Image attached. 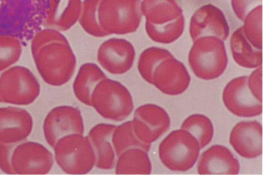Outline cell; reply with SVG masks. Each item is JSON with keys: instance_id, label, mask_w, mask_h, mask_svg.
Listing matches in <instances>:
<instances>
[{"instance_id": "cell-1", "label": "cell", "mask_w": 263, "mask_h": 175, "mask_svg": "<svg viewBox=\"0 0 263 175\" xmlns=\"http://www.w3.org/2000/svg\"><path fill=\"white\" fill-rule=\"evenodd\" d=\"M37 70L47 84L59 86L72 76L76 56L66 37L58 30L48 28L39 32L31 42Z\"/></svg>"}, {"instance_id": "cell-2", "label": "cell", "mask_w": 263, "mask_h": 175, "mask_svg": "<svg viewBox=\"0 0 263 175\" xmlns=\"http://www.w3.org/2000/svg\"><path fill=\"white\" fill-rule=\"evenodd\" d=\"M138 69L144 80L168 95L183 93L191 81L184 65L168 50L158 47H149L142 52Z\"/></svg>"}, {"instance_id": "cell-3", "label": "cell", "mask_w": 263, "mask_h": 175, "mask_svg": "<svg viewBox=\"0 0 263 175\" xmlns=\"http://www.w3.org/2000/svg\"><path fill=\"white\" fill-rule=\"evenodd\" d=\"M177 0H143L141 10L146 18L145 29L153 41L171 43L182 34L184 20Z\"/></svg>"}, {"instance_id": "cell-4", "label": "cell", "mask_w": 263, "mask_h": 175, "mask_svg": "<svg viewBox=\"0 0 263 175\" xmlns=\"http://www.w3.org/2000/svg\"><path fill=\"white\" fill-rule=\"evenodd\" d=\"M222 100L227 108L240 117H252L262 112V67L249 76L231 80L225 87Z\"/></svg>"}, {"instance_id": "cell-5", "label": "cell", "mask_w": 263, "mask_h": 175, "mask_svg": "<svg viewBox=\"0 0 263 175\" xmlns=\"http://www.w3.org/2000/svg\"><path fill=\"white\" fill-rule=\"evenodd\" d=\"M141 4L140 0H101L98 13L101 29L107 35L135 32L141 21Z\"/></svg>"}, {"instance_id": "cell-6", "label": "cell", "mask_w": 263, "mask_h": 175, "mask_svg": "<svg viewBox=\"0 0 263 175\" xmlns=\"http://www.w3.org/2000/svg\"><path fill=\"white\" fill-rule=\"evenodd\" d=\"M189 62L195 74L203 80H213L225 70L228 57L223 41L213 36L194 41L189 55Z\"/></svg>"}, {"instance_id": "cell-7", "label": "cell", "mask_w": 263, "mask_h": 175, "mask_svg": "<svg viewBox=\"0 0 263 175\" xmlns=\"http://www.w3.org/2000/svg\"><path fill=\"white\" fill-rule=\"evenodd\" d=\"M91 106L103 118L121 121L131 113L134 104L130 93L124 86L106 77L93 89Z\"/></svg>"}, {"instance_id": "cell-8", "label": "cell", "mask_w": 263, "mask_h": 175, "mask_svg": "<svg viewBox=\"0 0 263 175\" xmlns=\"http://www.w3.org/2000/svg\"><path fill=\"white\" fill-rule=\"evenodd\" d=\"M55 159L66 173L83 174L95 164V155L87 137L73 133L62 137L54 147Z\"/></svg>"}, {"instance_id": "cell-9", "label": "cell", "mask_w": 263, "mask_h": 175, "mask_svg": "<svg viewBox=\"0 0 263 175\" xmlns=\"http://www.w3.org/2000/svg\"><path fill=\"white\" fill-rule=\"evenodd\" d=\"M200 148L196 139L189 132L178 129L171 132L159 147L160 159L169 169L185 171L196 162Z\"/></svg>"}, {"instance_id": "cell-10", "label": "cell", "mask_w": 263, "mask_h": 175, "mask_svg": "<svg viewBox=\"0 0 263 175\" xmlns=\"http://www.w3.org/2000/svg\"><path fill=\"white\" fill-rule=\"evenodd\" d=\"M40 92L36 77L28 68L21 66L9 67L0 75L2 102L27 105L33 103Z\"/></svg>"}, {"instance_id": "cell-11", "label": "cell", "mask_w": 263, "mask_h": 175, "mask_svg": "<svg viewBox=\"0 0 263 175\" xmlns=\"http://www.w3.org/2000/svg\"><path fill=\"white\" fill-rule=\"evenodd\" d=\"M14 174H44L53 164L52 153L42 144L26 142L15 146L11 158Z\"/></svg>"}, {"instance_id": "cell-12", "label": "cell", "mask_w": 263, "mask_h": 175, "mask_svg": "<svg viewBox=\"0 0 263 175\" xmlns=\"http://www.w3.org/2000/svg\"><path fill=\"white\" fill-rule=\"evenodd\" d=\"M43 131L47 142L53 148L64 136L73 133L83 134V121L80 110L68 106L53 108L44 120Z\"/></svg>"}, {"instance_id": "cell-13", "label": "cell", "mask_w": 263, "mask_h": 175, "mask_svg": "<svg viewBox=\"0 0 263 175\" xmlns=\"http://www.w3.org/2000/svg\"><path fill=\"white\" fill-rule=\"evenodd\" d=\"M132 126L137 138L142 143L151 146L152 142L168 129L170 119L162 107L147 104L136 109Z\"/></svg>"}, {"instance_id": "cell-14", "label": "cell", "mask_w": 263, "mask_h": 175, "mask_svg": "<svg viewBox=\"0 0 263 175\" xmlns=\"http://www.w3.org/2000/svg\"><path fill=\"white\" fill-rule=\"evenodd\" d=\"M135 57L133 45L128 41L112 38L104 42L97 53L99 63L108 72L123 74L132 67Z\"/></svg>"}, {"instance_id": "cell-15", "label": "cell", "mask_w": 263, "mask_h": 175, "mask_svg": "<svg viewBox=\"0 0 263 175\" xmlns=\"http://www.w3.org/2000/svg\"><path fill=\"white\" fill-rule=\"evenodd\" d=\"M230 28L222 11L212 4L204 5L193 15L190 22V33L193 41L213 36L222 41L227 38Z\"/></svg>"}, {"instance_id": "cell-16", "label": "cell", "mask_w": 263, "mask_h": 175, "mask_svg": "<svg viewBox=\"0 0 263 175\" xmlns=\"http://www.w3.org/2000/svg\"><path fill=\"white\" fill-rule=\"evenodd\" d=\"M33 120L26 110L15 107L0 108V142L16 144L31 133Z\"/></svg>"}, {"instance_id": "cell-17", "label": "cell", "mask_w": 263, "mask_h": 175, "mask_svg": "<svg viewBox=\"0 0 263 175\" xmlns=\"http://www.w3.org/2000/svg\"><path fill=\"white\" fill-rule=\"evenodd\" d=\"M230 143L241 157L252 159L262 153V126L256 121H242L232 129Z\"/></svg>"}, {"instance_id": "cell-18", "label": "cell", "mask_w": 263, "mask_h": 175, "mask_svg": "<svg viewBox=\"0 0 263 175\" xmlns=\"http://www.w3.org/2000/svg\"><path fill=\"white\" fill-rule=\"evenodd\" d=\"M240 165L237 159L227 147L215 145L201 155L197 165L199 174H237Z\"/></svg>"}, {"instance_id": "cell-19", "label": "cell", "mask_w": 263, "mask_h": 175, "mask_svg": "<svg viewBox=\"0 0 263 175\" xmlns=\"http://www.w3.org/2000/svg\"><path fill=\"white\" fill-rule=\"evenodd\" d=\"M116 126L100 123L89 131L87 138L93 150L97 167L110 169L115 163V152L112 146L111 137Z\"/></svg>"}, {"instance_id": "cell-20", "label": "cell", "mask_w": 263, "mask_h": 175, "mask_svg": "<svg viewBox=\"0 0 263 175\" xmlns=\"http://www.w3.org/2000/svg\"><path fill=\"white\" fill-rule=\"evenodd\" d=\"M82 7L81 0H49L45 24L58 31L67 30L79 20Z\"/></svg>"}, {"instance_id": "cell-21", "label": "cell", "mask_w": 263, "mask_h": 175, "mask_svg": "<svg viewBox=\"0 0 263 175\" xmlns=\"http://www.w3.org/2000/svg\"><path fill=\"white\" fill-rule=\"evenodd\" d=\"M234 61L240 66L254 68L262 64V50L254 47L245 36L243 27L235 30L230 40Z\"/></svg>"}, {"instance_id": "cell-22", "label": "cell", "mask_w": 263, "mask_h": 175, "mask_svg": "<svg viewBox=\"0 0 263 175\" xmlns=\"http://www.w3.org/2000/svg\"><path fill=\"white\" fill-rule=\"evenodd\" d=\"M106 76L95 64L88 63L80 68L73 84V91L82 103L91 106V96L97 84Z\"/></svg>"}, {"instance_id": "cell-23", "label": "cell", "mask_w": 263, "mask_h": 175, "mask_svg": "<svg viewBox=\"0 0 263 175\" xmlns=\"http://www.w3.org/2000/svg\"><path fill=\"white\" fill-rule=\"evenodd\" d=\"M116 167L117 174H149L152 165L147 152L140 148H130L119 157Z\"/></svg>"}, {"instance_id": "cell-24", "label": "cell", "mask_w": 263, "mask_h": 175, "mask_svg": "<svg viewBox=\"0 0 263 175\" xmlns=\"http://www.w3.org/2000/svg\"><path fill=\"white\" fill-rule=\"evenodd\" d=\"M111 142L118 157L130 148H140L147 152L151 147L137 138L133 130L132 121L116 126L112 135Z\"/></svg>"}, {"instance_id": "cell-25", "label": "cell", "mask_w": 263, "mask_h": 175, "mask_svg": "<svg viewBox=\"0 0 263 175\" xmlns=\"http://www.w3.org/2000/svg\"><path fill=\"white\" fill-rule=\"evenodd\" d=\"M181 129L189 132L198 141L200 149L212 140L214 128L212 122L203 114H195L188 116L182 123Z\"/></svg>"}, {"instance_id": "cell-26", "label": "cell", "mask_w": 263, "mask_h": 175, "mask_svg": "<svg viewBox=\"0 0 263 175\" xmlns=\"http://www.w3.org/2000/svg\"><path fill=\"white\" fill-rule=\"evenodd\" d=\"M100 1H84L79 19L81 26L87 33L98 37L107 36L99 23L98 11Z\"/></svg>"}, {"instance_id": "cell-27", "label": "cell", "mask_w": 263, "mask_h": 175, "mask_svg": "<svg viewBox=\"0 0 263 175\" xmlns=\"http://www.w3.org/2000/svg\"><path fill=\"white\" fill-rule=\"evenodd\" d=\"M21 52L22 46L17 38L0 33V72L16 63Z\"/></svg>"}, {"instance_id": "cell-28", "label": "cell", "mask_w": 263, "mask_h": 175, "mask_svg": "<svg viewBox=\"0 0 263 175\" xmlns=\"http://www.w3.org/2000/svg\"><path fill=\"white\" fill-rule=\"evenodd\" d=\"M243 31L248 40L257 49L262 50V6L252 9L246 16Z\"/></svg>"}, {"instance_id": "cell-29", "label": "cell", "mask_w": 263, "mask_h": 175, "mask_svg": "<svg viewBox=\"0 0 263 175\" xmlns=\"http://www.w3.org/2000/svg\"><path fill=\"white\" fill-rule=\"evenodd\" d=\"M261 4V0H232V5L236 15L244 21L247 15L255 7Z\"/></svg>"}, {"instance_id": "cell-30", "label": "cell", "mask_w": 263, "mask_h": 175, "mask_svg": "<svg viewBox=\"0 0 263 175\" xmlns=\"http://www.w3.org/2000/svg\"><path fill=\"white\" fill-rule=\"evenodd\" d=\"M16 145L0 142V169L7 174H14L11 167V158Z\"/></svg>"}, {"instance_id": "cell-31", "label": "cell", "mask_w": 263, "mask_h": 175, "mask_svg": "<svg viewBox=\"0 0 263 175\" xmlns=\"http://www.w3.org/2000/svg\"><path fill=\"white\" fill-rule=\"evenodd\" d=\"M0 102H2V101H1V99H0Z\"/></svg>"}]
</instances>
